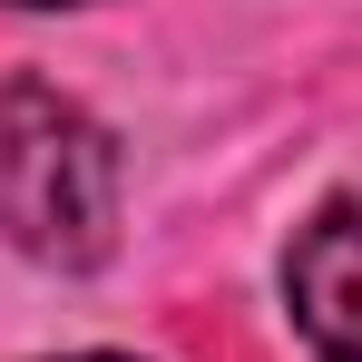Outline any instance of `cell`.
<instances>
[{
    "label": "cell",
    "instance_id": "6da1fadb",
    "mask_svg": "<svg viewBox=\"0 0 362 362\" xmlns=\"http://www.w3.org/2000/svg\"><path fill=\"white\" fill-rule=\"evenodd\" d=\"M0 226L30 264L88 274L118 245V147L49 78L0 88Z\"/></svg>",
    "mask_w": 362,
    "mask_h": 362
},
{
    "label": "cell",
    "instance_id": "7a4b0ae2",
    "mask_svg": "<svg viewBox=\"0 0 362 362\" xmlns=\"http://www.w3.org/2000/svg\"><path fill=\"white\" fill-rule=\"evenodd\" d=\"M284 303L323 362H362V196H333L284 255Z\"/></svg>",
    "mask_w": 362,
    "mask_h": 362
},
{
    "label": "cell",
    "instance_id": "3957f363",
    "mask_svg": "<svg viewBox=\"0 0 362 362\" xmlns=\"http://www.w3.org/2000/svg\"><path fill=\"white\" fill-rule=\"evenodd\" d=\"M10 10H69V0H10Z\"/></svg>",
    "mask_w": 362,
    "mask_h": 362
},
{
    "label": "cell",
    "instance_id": "277c9868",
    "mask_svg": "<svg viewBox=\"0 0 362 362\" xmlns=\"http://www.w3.org/2000/svg\"><path fill=\"white\" fill-rule=\"evenodd\" d=\"M69 362H127V353H69Z\"/></svg>",
    "mask_w": 362,
    "mask_h": 362
}]
</instances>
